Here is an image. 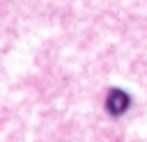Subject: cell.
<instances>
[{
  "label": "cell",
  "instance_id": "1",
  "mask_svg": "<svg viewBox=\"0 0 147 142\" xmlns=\"http://www.w3.org/2000/svg\"><path fill=\"white\" fill-rule=\"evenodd\" d=\"M131 105V96L122 89H110L108 92V98H106V110L113 115V117H119L126 112V108Z\"/></svg>",
  "mask_w": 147,
  "mask_h": 142
}]
</instances>
